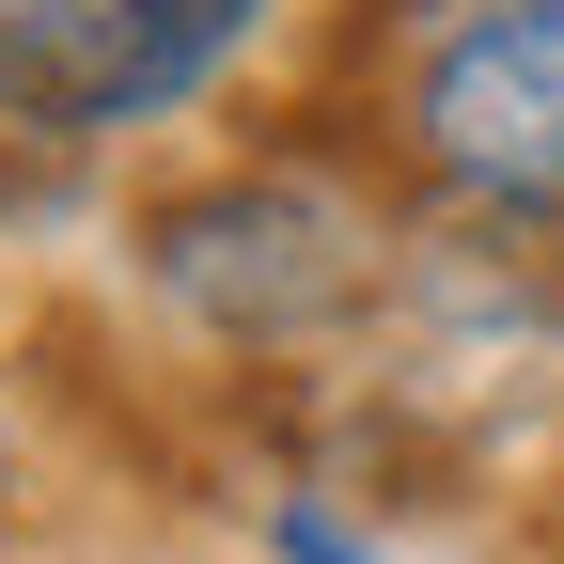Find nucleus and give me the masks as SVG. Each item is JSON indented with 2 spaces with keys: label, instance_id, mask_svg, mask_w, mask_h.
<instances>
[{
  "label": "nucleus",
  "instance_id": "obj_7",
  "mask_svg": "<svg viewBox=\"0 0 564 564\" xmlns=\"http://www.w3.org/2000/svg\"><path fill=\"white\" fill-rule=\"evenodd\" d=\"M549 564H564V549H549Z\"/></svg>",
  "mask_w": 564,
  "mask_h": 564
},
{
  "label": "nucleus",
  "instance_id": "obj_6",
  "mask_svg": "<svg viewBox=\"0 0 564 564\" xmlns=\"http://www.w3.org/2000/svg\"><path fill=\"white\" fill-rule=\"evenodd\" d=\"M0 502H17V423H0Z\"/></svg>",
  "mask_w": 564,
  "mask_h": 564
},
{
  "label": "nucleus",
  "instance_id": "obj_1",
  "mask_svg": "<svg viewBox=\"0 0 564 564\" xmlns=\"http://www.w3.org/2000/svg\"><path fill=\"white\" fill-rule=\"evenodd\" d=\"M141 282L204 329V345H314L377 299V220L299 158H251V173H204L141 220Z\"/></svg>",
  "mask_w": 564,
  "mask_h": 564
},
{
  "label": "nucleus",
  "instance_id": "obj_4",
  "mask_svg": "<svg viewBox=\"0 0 564 564\" xmlns=\"http://www.w3.org/2000/svg\"><path fill=\"white\" fill-rule=\"evenodd\" d=\"M267 549H282V564H377V549L345 533L329 502H267Z\"/></svg>",
  "mask_w": 564,
  "mask_h": 564
},
{
  "label": "nucleus",
  "instance_id": "obj_2",
  "mask_svg": "<svg viewBox=\"0 0 564 564\" xmlns=\"http://www.w3.org/2000/svg\"><path fill=\"white\" fill-rule=\"evenodd\" d=\"M392 141L455 220L564 236V0L455 17L392 63Z\"/></svg>",
  "mask_w": 564,
  "mask_h": 564
},
{
  "label": "nucleus",
  "instance_id": "obj_5",
  "mask_svg": "<svg viewBox=\"0 0 564 564\" xmlns=\"http://www.w3.org/2000/svg\"><path fill=\"white\" fill-rule=\"evenodd\" d=\"M455 17H518V0H377V32L423 47V32H455Z\"/></svg>",
  "mask_w": 564,
  "mask_h": 564
},
{
  "label": "nucleus",
  "instance_id": "obj_3",
  "mask_svg": "<svg viewBox=\"0 0 564 564\" xmlns=\"http://www.w3.org/2000/svg\"><path fill=\"white\" fill-rule=\"evenodd\" d=\"M251 32H267V0H0V126L79 158L110 126L188 110Z\"/></svg>",
  "mask_w": 564,
  "mask_h": 564
}]
</instances>
